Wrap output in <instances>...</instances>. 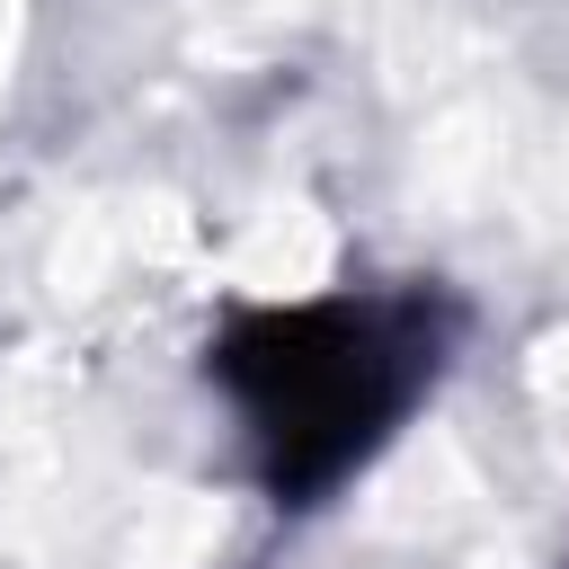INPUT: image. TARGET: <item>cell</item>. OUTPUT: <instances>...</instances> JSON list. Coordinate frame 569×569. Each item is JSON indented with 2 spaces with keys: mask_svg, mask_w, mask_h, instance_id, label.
<instances>
[{
  "mask_svg": "<svg viewBox=\"0 0 569 569\" xmlns=\"http://www.w3.org/2000/svg\"><path fill=\"white\" fill-rule=\"evenodd\" d=\"M445 347H453V311L436 293H329V302H276L222 320L213 382L249 427L267 498L320 507L427 400Z\"/></svg>",
  "mask_w": 569,
  "mask_h": 569,
  "instance_id": "cell-1",
  "label": "cell"
}]
</instances>
